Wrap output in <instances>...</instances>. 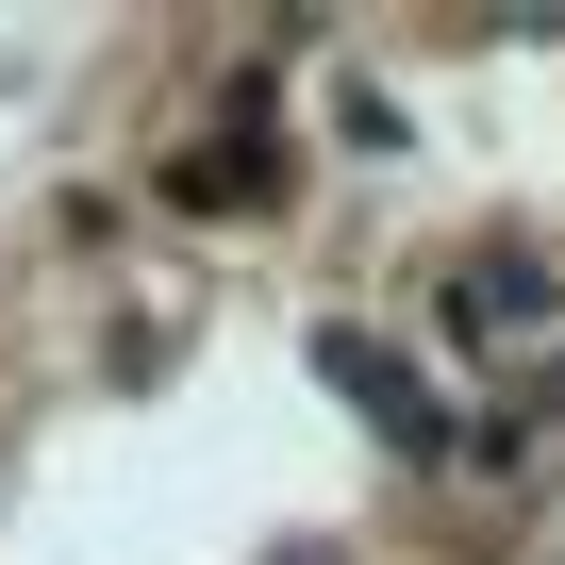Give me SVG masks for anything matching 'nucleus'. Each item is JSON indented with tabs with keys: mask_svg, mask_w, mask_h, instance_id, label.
<instances>
[{
	"mask_svg": "<svg viewBox=\"0 0 565 565\" xmlns=\"http://www.w3.org/2000/svg\"><path fill=\"white\" fill-rule=\"evenodd\" d=\"M317 366H333V383H350V399H366L399 449H433V399H416V366H399V350H366V333H317Z\"/></svg>",
	"mask_w": 565,
	"mask_h": 565,
	"instance_id": "f257e3e1",
	"label": "nucleus"
},
{
	"mask_svg": "<svg viewBox=\"0 0 565 565\" xmlns=\"http://www.w3.org/2000/svg\"><path fill=\"white\" fill-rule=\"evenodd\" d=\"M449 317H466V333H532V317H548V266H532V249H482V266L449 282Z\"/></svg>",
	"mask_w": 565,
	"mask_h": 565,
	"instance_id": "f03ea898",
	"label": "nucleus"
}]
</instances>
